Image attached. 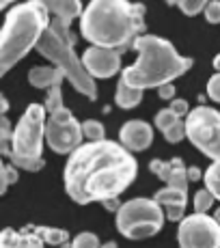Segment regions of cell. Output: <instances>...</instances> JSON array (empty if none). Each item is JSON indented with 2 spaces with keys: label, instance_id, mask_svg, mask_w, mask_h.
Wrapping results in <instances>:
<instances>
[{
  "label": "cell",
  "instance_id": "obj_1",
  "mask_svg": "<svg viewBox=\"0 0 220 248\" xmlns=\"http://www.w3.org/2000/svg\"><path fill=\"white\" fill-rule=\"evenodd\" d=\"M138 175V162L121 142L95 140L82 142L65 164L63 179L71 201L78 205L104 203L119 197Z\"/></svg>",
  "mask_w": 220,
  "mask_h": 248
},
{
  "label": "cell",
  "instance_id": "obj_2",
  "mask_svg": "<svg viewBox=\"0 0 220 248\" xmlns=\"http://www.w3.org/2000/svg\"><path fill=\"white\" fill-rule=\"evenodd\" d=\"M145 31V4L130 0H91L80 16V32L91 46L127 50Z\"/></svg>",
  "mask_w": 220,
  "mask_h": 248
},
{
  "label": "cell",
  "instance_id": "obj_3",
  "mask_svg": "<svg viewBox=\"0 0 220 248\" xmlns=\"http://www.w3.org/2000/svg\"><path fill=\"white\" fill-rule=\"evenodd\" d=\"M134 50L138 52L136 63L123 69L121 78L141 91L171 84L192 67L190 56H181L171 41L157 35H141L134 41Z\"/></svg>",
  "mask_w": 220,
  "mask_h": 248
},
{
  "label": "cell",
  "instance_id": "obj_4",
  "mask_svg": "<svg viewBox=\"0 0 220 248\" xmlns=\"http://www.w3.org/2000/svg\"><path fill=\"white\" fill-rule=\"evenodd\" d=\"M47 24L50 16L31 0L16 4L7 13L0 28V78L37 46Z\"/></svg>",
  "mask_w": 220,
  "mask_h": 248
},
{
  "label": "cell",
  "instance_id": "obj_5",
  "mask_svg": "<svg viewBox=\"0 0 220 248\" xmlns=\"http://www.w3.org/2000/svg\"><path fill=\"white\" fill-rule=\"evenodd\" d=\"M74 35L69 32V24L52 17L50 24L46 26V31L41 32L39 41H37L35 50L41 56H46L47 61L54 63L56 69H61L65 74V78L71 82L78 93H82L84 97H89L91 102L97 99V89H95V80L87 74L82 65V59H78L74 50Z\"/></svg>",
  "mask_w": 220,
  "mask_h": 248
},
{
  "label": "cell",
  "instance_id": "obj_6",
  "mask_svg": "<svg viewBox=\"0 0 220 248\" xmlns=\"http://www.w3.org/2000/svg\"><path fill=\"white\" fill-rule=\"evenodd\" d=\"M46 108L41 104H31L13 127L11 138V164L16 169L37 173L44 169V140H46Z\"/></svg>",
  "mask_w": 220,
  "mask_h": 248
},
{
  "label": "cell",
  "instance_id": "obj_7",
  "mask_svg": "<svg viewBox=\"0 0 220 248\" xmlns=\"http://www.w3.org/2000/svg\"><path fill=\"white\" fill-rule=\"evenodd\" d=\"M164 212L154 199H132L117 212V231L127 240H145L164 227Z\"/></svg>",
  "mask_w": 220,
  "mask_h": 248
},
{
  "label": "cell",
  "instance_id": "obj_8",
  "mask_svg": "<svg viewBox=\"0 0 220 248\" xmlns=\"http://www.w3.org/2000/svg\"><path fill=\"white\" fill-rule=\"evenodd\" d=\"M186 138L203 155L220 160V112L209 106H197L186 117Z\"/></svg>",
  "mask_w": 220,
  "mask_h": 248
},
{
  "label": "cell",
  "instance_id": "obj_9",
  "mask_svg": "<svg viewBox=\"0 0 220 248\" xmlns=\"http://www.w3.org/2000/svg\"><path fill=\"white\" fill-rule=\"evenodd\" d=\"M82 123L71 114V110H56L46 117V142L54 154L69 155L82 145Z\"/></svg>",
  "mask_w": 220,
  "mask_h": 248
},
{
  "label": "cell",
  "instance_id": "obj_10",
  "mask_svg": "<svg viewBox=\"0 0 220 248\" xmlns=\"http://www.w3.org/2000/svg\"><path fill=\"white\" fill-rule=\"evenodd\" d=\"M179 248H220V227L207 214H190L177 227Z\"/></svg>",
  "mask_w": 220,
  "mask_h": 248
},
{
  "label": "cell",
  "instance_id": "obj_11",
  "mask_svg": "<svg viewBox=\"0 0 220 248\" xmlns=\"http://www.w3.org/2000/svg\"><path fill=\"white\" fill-rule=\"evenodd\" d=\"M82 65L87 69L91 78L106 80L119 74L121 69V52L112 50V47H99V46H89L82 54Z\"/></svg>",
  "mask_w": 220,
  "mask_h": 248
},
{
  "label": "cell",
  "instance_id": "obj_12",
  "mask_svg": "<svg viewBox=\"0 0 220 248\" xmlns=\"http://www.w3.org/2000/svg\"><path fill=\"white\" fill-rule=\"evenodd\" d=\"M119 142L126 147L127 151H145L154 142V127L142 119H132L126 121L119 130Z\"/></svg>",
  "mask_w": 220,
  "mask_h": 248
},
{
  "label": "cell",
  "instance_id": "obj_13",
  "mask_svg": "<svg viewBox=\"0 0 220 248\" xmlns=\"http://www.w3.org/2000/svg\"><path fill=\"white\" fill-rule=\"evenodd\" d=\"M154 201L162 207V212H164V216L169 218V220H177L179 222L181 218L186 216V205H188V192H184V190H175V188H162L156 192Z\"/></svg>",
  "mask_w": 220,
  "mask_h": 248
},
{
  "label": "cell",
  "instance_id": "obj_14",
  "mask_svg": "<svg viewBox=\"0 0 220 248\" xmlns=\"http://www.w3.org/2000/svg\"><path fill=\"white\" fill-rule=\"evenodd\" d=\"M31 2H35L47 16L56 17V20L65 24L80 20V16H82V2L80 0H31Z\"/></svg>",
  "mask_w": 220,
  "mask_h": 248
},
{
  "label": "cell",
  "instance_id": "obj_15",
  "mask_svg": "<svg viewBox=\"0 0 220 248\" xmlns=\"http://www.w3.org/2000/svg\"><path fill=\"white\" fill-rule=\"evenodd\" d=\"M0 244L2 248H44V240L35 233V229L16 231V229H2L0 231Z\"/></svg>",
  "mask_w": 220,
  "mask_h": 248
},
{
  "label": "cell",
  "instance_id": "obj_16",
  "mask_svg": "<svg viewBox=\"0 0 220 248\" xmlns=\"http://www.w3.org/2000/svg\"><path fill=\"white\" fill-rule=\"evenodd\" d=\"M65 80V74L56 67H32L28 71V82L35 89H50Z\"/></svg>",
  "mask_w": 220,
  "mask_h": 248
},
{
  "label": "cell",
  "instance_id": "obj_17",
  "mask_svg": "<svg viewBox=\"0 0 220 248\" xmlns=\"http://www.w3.org/2000/svg\"><path fill=\"white\" fill-rule=\"evenodd\" d=\"M114 102H117V106L123 108V110L136 108L138 104L142 102V91L136 87H130V84L121 78L117 84V91H114Z\"/></svg>",
  "mask_w": 220,
  "mask_h": 248
},
{
  "label": "cell",
  "instance_id": "obj_18",
  "mask_svg": "<svg viewBox=\"0 0 220 248\" xmlns=\"http://www.w3.org/2000/svg\"><path fill=\"white\" fill-rule=\"evenodd\" d=\"M188 169L184 166V162L179 158H173V169H171L169 177H166V186L169 188H175V190H184V192H188Z\"/></svg>",
  "mask_w": 220,
  "mask_h": 248
},
{
  "label": "cell",
  "instance_id": "obj_19",
  "mask_svg": "<svg viewBox=\"0 0 220 248\" xmlns=\"http://www.w3.org/2000/svg\"><path fill=\"white\" fill-rule=\"evenodd\" d=\"M35 233L44 240V244H52V246H63L69 240V233L65 229H56V227H37Z\"/></svg>",
  "mask_w": 220,
  "mask_h": 248
},
{
  "label": "cell",
  "instance_id": "obj_20",
  "mask_svg": "<svg viewBox=\"0 0 220 248\" xmlns=\"http://www.w3.org/2000/svg\"><path fill=\"white\" fill-rule=\"evenodd\" d=\"M203 181H205V188L214 194V199L220 201V160L214 162L203 175Z\"/></svg>",
  "mask_w": 220,
  "mask_h": 248
},
{
  "label": "cell",
  "instance_id": "obj_21",
  "mask_svg": "<svg viewBox=\"0 0 220 248\" xmlns=\"http://www.w3.org/2000/svg\"><path fill=\"white\" fill-rule=\"evenodd\" d=\"M11 138H13V127L11 121L4 117H0V155H11Z\"/></svg>",
  "mask_w": 220,
  "mask_h": 248
},
{
  "label": "cell",
  "instance_id": "obj_22",
  "mask_svg": "<svg viewBox=\"0 0 220 248\" xmlns=\"http://www.w3.org/2000/svg\"><path fill=\"white\" fill-rule=\"evenodd\" d=\"M82 134L87 140L95 142V140H104L106 138V130H104V125L97 119H87V121H82Z\"/></svg>",
  "mask_w": 220,
  "mask_h": 248
},
{
  "label": "cell",
  "instance_id": "obj_23",
  "mask_svg": "<svg viewBox=\"0 0 220 248\" xmlns=\"http://www.w3.org/2000/svg\"><path fill=\"white\" fill-rule=\"evenodd\" d=\"M44 108H46L47 114H52V112H56V110H63V108H65L63 95H61V84H56V87H50V89H47Z\"/></svg>",
  "mask_w": 220,
  "mask_h": 248
},
{
  "label": "cell",
  "instance_id": "obj_24",
  "mask_svg": "<svg viewBox=\"0 0 220 248\" xmlns=\"http://www.w3.org/2000/svg\"><path fill=\"white\" fill-rule=\"evenodd\" d=\"M214 201L216 199L207 188L197 190V194H194V214H207L214 207Z\"/></svg>",
  "mask_w": 220,
  "mask_h": 248
},
{
  "label": "cell",
  "instance_id": "obj_25",
  "mask_svg": "<svg viewBox=\"0 0 220 248\" xmlns=\"http://www.w3.org/2000/svg\"><path fill=\"white\" fill-rule=\"evenodd\" d=\"M209 0H177V7L181 9V13L188 17H194L207 7Z\"/></svg>",
  "mask_w": 220,
  "mask_h": 248
},
{
  "label": "cell",
  "instance_id": "obj_26",
  "mask_svg": "<svg viewBox=\"0 0 220 248\" xmlns=\"http://www.w3.org/2000/svg\"><path fill=\"white\" fill-rule=\"evenodd\" d=\"M71 248H102V244H99V237L95 233L84 231L71 240Z\"/></svg>",
  "mask_w": 220,
  "mask_h": 248
},
{
  "label": "cell",
  "instance_id": "obj_27",
  "mask_svg": "<svg viewBox=\"0 0 220 248\" xmlns=\"http://www.w3.org/2000/svg\"><path fill=\"white\" fill-rule=\"evenodd\" d=\"M177 121H179V117H177V114L171 110V108H164V110H160V112L156 114V121L154 123H156L157 130L164 132V130H169L171 125H175Z\"/></svg>",
  "mask_w": 220,
  "mask_h": 248
},
{
  "label": "cell",
  "instance_id": "obj_28",
  "mask_svg": "<svg viewBox=\"0 0 220 248\" xmlns=\"http://www.w3.org/2000/svg\"><path fill=\"white\" fill-rule=\"evenodd\" d=\"M162 136H164L169 142H179V140H184V138H186V121H181V119H179L175 125H171L169 130L162 132Z\"/></svg>",
  "mask_w": 220,
  "mask_h": 248
},
{
  "label": "cell",
  "instance_id": "obj_29",
  "mask_svg": "<svg viewBox=\"0 0 220 248\" xmlns=\"http://www.w3.org/2000/svg\"><path fill=\"white\" fill-rule=\"evenodd\" d=\"M203 13L209 24H220V0H209L207 7L203 9Z\"/></svg>",
  "mask_w": 220,
  "mask_h": 248
},
{
  "label": "cell",
  "instance_id": "obj_30",
  "mask_svg": "<svg viewBox=\"0 0 220 248\" xmlns=\"http://www.w3.org/2000/svg\"><path fill=\"white\" fill-rule=\"evenodd\" d=\"M207 95L214 102L220 104V71H216V74L207 80Z\"/></svg>",
  "mask_w": 220,
  "mask_h": 248
},
{
  "label": "cell",
  "instance_id": "obj_31",
  "mask_svg": "<svg viewBox=\"0 0 220 248\" xmlns=\"http://www.w3.org/2000/svg\"><path fill=\"white\" fill-rule=\"evenodd\" d=\"M171 110H173L177 117H188V112H190V104H188V99H171Z\"/></svg>",
  "mask_w": 220,
  "mask_h": 248
},
{
  "label": "cell",
  "instance_id": "obj_32",
  "mask_svg": "<svg viewBox=\"0 0 220 248\" xmlns=\"http://www.w3.org/2000/svg\"><path fill=\"white\" fill-rule=\"evenodd\" d=\"M9 188V179H7V164L2 162V155H0V197L7 192Z\"/></svg>",
  "mask_w": 220,
  "mask_h": 248
},
{
  "label": "cell",
  "instance_id": "obj_33",
  "mask_svg": "<svg viewBox=\"0 0 220 248\" xmlns=\"http://www.w3.org/2000/svg\"><path fill=\"white\" fill-rule=\"evenodd\" d=\"M157 95H160L162 99H175V87H173V82H171V84H162V87L157 89Z\"/></svg>",
  "mask_w": 220,
  "mask_h": 248
},
{
  "label": "cell",
  "instance_id": "obj_34",
  "mask_svg": "<svg viewBox=\"0 0 220 248\" xmlns=\"http://www.w3.org/2000/svg\"><path fill=\"white\" fill-rule=\"evenodd\" d=\"M102 205H104L106 209H110V212L117 214V212H119V207H121V201H119V197H114V199H108V201H104Z\"/></svg>",
  "mask_w": 220,
  "mask_h": 248
},
{
  "label": "cell",
  "instance_id": "obj_35",
  "mask_svg": "<svg viewBox=\"0 0 220 248\" xmlns=\"http://www.w3.org/2000/svg\"><path fill=\"white\" fill-rule=\"evenodd\" d=\"M188 179H190V181L203 179V173H201V169H197V166H190V169H188Z\"/></svg>",
  "mask_w": 220,
  "mask_h": 248
},
{
  "label": "cell",
  "instance_id": "obj_36",
  "mask_svg": "<svg viewBox=\"0 0 220 248\" xmlns=\"http://www.w3.org/2000/svg\"><path fill=\"white\" fill-rule=\"evenodd\" d=\"M7 179H9V184H16L17 181V170L13 164H7Z\"/></svg>",
  "mask_w": 220,
  "mask_h": 248
},
{
  "label": "cell",
  "instance_id": "obj_37",
  "mask_svg": "<svg viewBox=\"0 0 220 248\" xmlns=\"http://www.w3.org/2000/svg\"><path fill=\"white\" fill-rule=\"evenodd\" d=\"M9 110V102H7V97L4 95H0V117H4Z\"/></svg>",
  "mask_w": 220,
  "mask_h": 248
},
{
  "label": "cell",
  "instance_id": "obj_38",
  "mask_svg": "<svg viewBox=\"0 0 220 248\" xmlns=\"http://www.w3.org/2000/svg\"><path fill=\"white\" fill-rule=\"evenodd\" d=\"M212 218H214V220H216V225L220 227V207L214 209V216H212Z\"/></svg>",
  "mask_w": 220,
  "mask_h": 248
},
{
  "label": "cell",
  "instance_id": "obj_39",
  "mask_svg": "<svg viewBox=\"0 0 220 248\" xmlns=\"http://www.w3.org/2000/svg\"><path fill=\"white\" fill-rule=\"evenodd\" d=\"M214 69H216V71H220V54H216V56H214Z\"/></svg>",
  "mask_w": 220,
  "mask_h": 248
},
{
  "label": "cell",
  "instance_id": "obj_40",
  "mask_svg": "<svg viewBox=\"0 0 220 248\" xmlns=\"http://www.w3.org/2000/svg\"><path fill=\"white\" fill-rule=\"evenodd\" d=\"M11 2H16V0H0V11H2L4 7H9Z\"/></svg>",
  "mask_w": 220,
  "mask_h": 248
},
{
  "label": "cell",
  "instance_id": "obj_41",
  "mask_svg": "<svg viewBox=\"0 0 220 248\" xmlns=\"http://www.w3.org/2000/svg\"><path fill=\"white\" fill-rule=\"evenodd\" d=\"M102 248H117V244L114 242H106V244H102Z\"/></svg>",
  "mask_w": 220,
  "mask_h": 248
},
{
  "label": "cell",
  "instance_id": "obj_42",
  "mask_svg": "<svg viewBox=\"0 0 220 248\" xmlns=\"http://www.w3.org/2000/svg\"><path fill=\"white\" fill-rule=\"evenodd\" d=\"M164 2H169V4H177V0H164Z\"/></svg>",
  "mask_w": 220,
  "mask_h": 248
},
{
  "label": "cell",
  "instance_id": "obj_43",
  "mask_svg": "<svg viewBox=\"0 0 220 248\" xmlns=\"http://www.w3.org/2000/svg\"><path fill=\"white\" fill-rule=\"evenodd\" d=\"M0 248H2V244H0Z\"/></svg>",
  "mask_w": 220,
  "mask_h": 248
}]
</instances>
